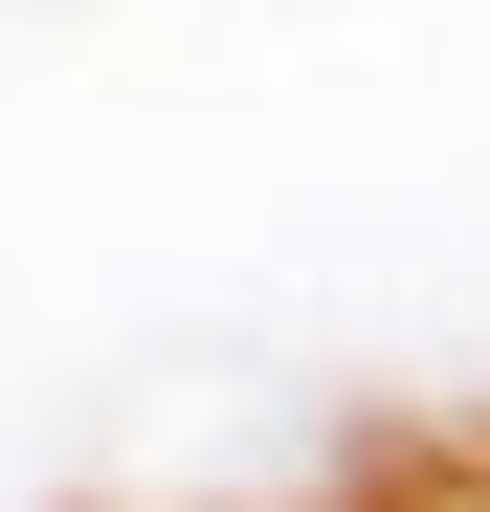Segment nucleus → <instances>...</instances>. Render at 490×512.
<instances>
[{"instance_id":"f257e3e1","label":"nucleus","mask_w":490,"mask_h":512,"mask_svg":"<svg viewBox=\"0 0 490 512\" xmlns=\"http://www.w3.org/2000/svg\"><path fill=\"white\" fill-rule=\"evenodd\" d=\"M468 446H490V423H468Z\"/></svg>"}]
</instances>
